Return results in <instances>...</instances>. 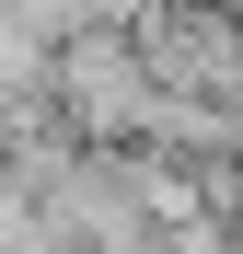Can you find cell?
Here are the masks:
<instances>
[{
  "label": "cell",
  "instance_id": "obj_3",
  "mask_svg": "<svg viewBox=\"0 0 243 254\" xmlns=\"http://www.w3.org/2000/svg\"><path fill=\"white\" fill-rule=\"evenodd\" d=\"M23 208H35V174H23V162H0V254H12V231H23Z\"/></svg>",
  "mask_w": 243,
  "mask_h": 254
},
{
  "label": "cell",
  "instance_id": "obj_4",
  "mask_svg": "<svg viewBox=\"0 0 243 254\" xmlns=\"http://www.w3.org/2000/svg\"><path fill=\"white\" fill-rule=\"evenodd\" d=\"M220 12H232V23H243V0H220Z\"/></svg>",
  "mask_w": 243,
  "mask_h": 254
},
{
  "label": "cell",
  "instance_id": "obj_2",
  "mask_svg": "<svg viewBox=\"0 0 243 254\" xmlns=\"http://www.w3.org/2000/svg\"><path fill=\"white\" fill-rule=\"evenodd\" d=\"M0 12H12L23 35H47V47H58V35H81V23H104L93 0H0Z\"/></svg>",
  "mask_w": 243,
  "mask_h": 254
},
{
  "label": "cell",
  "instance_id": "obj_1",
  "mask_svg": "<svg viewBox=\"0 0 243 254\" xmlns=\"http://www.w3.org/2000/svg\"><path fill=\"white\" fill-rule=\"evenodd\" d=\"M47 104L70 139H139V116H151V69L128 47V23H81L47 47Z\"/></svg>",
  "mask_w": 243,
  "mask_h": 254
}]
</instances>
